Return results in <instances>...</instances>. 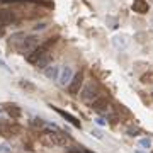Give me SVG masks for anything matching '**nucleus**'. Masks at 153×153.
<instances>
[{"label": "nucleus", "mask_w": 153, "mask_h": 153, "mask_svg": "<svg viewBox=\"0 0 153 153\" xmlns=\"http://www.w3.org/2000/svg\"><path fill=\"white\" fill-rule=\"evenodd\" d=\"M39 143L48 148H60L70 143V136L61 131H44L39 136Z\"/></svg>", "instance_id": "f257e3e1"}, {"label": "nucleus", "mask_w": 153, "mask_h": 153, "mask_svg": "<svg viewBox=\"0 0 153 153\" xmlns=\"http://www.w3.org/2000/svg\"><path fill=\"white\" fill-rule=\"evenodd\" d=\"M58 39H60V36H53V38H48L46 41H43V43L38 46V48L34 49L33 53H29V55L26 56L27 63H31V65H36V63L41 60V58H44L46 55H49V53H51V49H53V46L58 43Z\"/></svg>", "instance_id": "f03ea898"}, {"label": "nucleus", "mask_w": 153, "mask_h": 153, "mask_svg": "<svg viewBox=\"0 0 153 153\" xmlns=\"http://www.w3.org/2000/svg\"><path fill=\"white\" fill-rule=\"evenodd\" d=\"M90 109L94 112H97L99 116H102L105 119H111V117H116V109L114 104L109 97H99L95 102L90 104Z\"/></svg>", "instance_id": "7ed1b4c3"}, {"label": "nucleus", "mask_w": 153, "mask_h": 153, "mask_svg": "<svg viewBox=\"0 0 153 153\" xmlns=\"http://www.w3.org/2000/svg\"><path fill=\"white\" fill-rule=\"evenodd\" d=\"M99 97H100V85H99L97 82H94V80H90V82L80 90V99L88 105L92 104V102H95Z\"/></svg>", "instance_id": "20e7f679"}, {"label": "nucleus", "mask_w": 153, "mask_h": 153, "mask_svg": "<svg viewBox=\"0 0 153 153\" xmlns=\"http://www.w3.org/2000/svg\"><path fill=\"white\" fill-rule=\"evenodd\" d=\"M39 44L41 43H39L38 36H24L22 41L17 44V51L22 53V55H29V53H33L34 49L38 48Z\"/></svg>", "instance_id": "39448f33"}, {"label": "nucleus", "mask_w": 153, "mask_h": 153, "mask_svg": "<svg viewBox=\"0 0 153 153\" xmlns=\"http://www.w3.org/2000/svg\"><path fill=\"white\" fill-rule=\"evenodd\" d=\"M17 21V14L14 12V9H0V27H7Z\"/></svg>", "instance_id": "423d86ee"}, {"label": "nucleus", "mask_w": 153, "mask_h": 153, "mask_svg": "<svg viewBox=\"0 0 153 153\" xmlns=\"http://www.w3.org/2000/svg\"><path fill=\"white\" fill-rule=\"evenodd\" d=\"M73 76H75V73H73L71 65H63V66H61L60 78H58V83H60L61 87H68V85H70V82L73 80Z\"/></svg>", "instance_id": "0eeeda50"}, {"label": "nucleus", "mask_w": 153, "mask_h": 153, "mask_svg": "<svg viewBox=\"0 0 153 153\" xmlns=\"http://www.w3.org/2000/svg\"><path fill=\"white\" fill-rule=\"evenodd\" d=\"M82 83H83V71H78V73H75L73 80L68 85V94L70 95H78L80 88H82Z\"/></svg>", "instance_id": "6e6552de"}, {"label": "nucleus", "mask_w": 153, "mask_h": 153, "mask_svg": "<svg viewBox=\"0 0 153 153\" xmlns=\"http://www.w3.org/2000/svg\"><path fill=\"white\" fill-rule=\"evenodd\" d=\"M111 41H112V46H114V48H117V49H126L128 46H129V36H128V34H124V33L114 34Z\"/></svg>", "instance_id": "1a4fd4ad"}, {"label": "nucleus", "mask_w": 153, "mask_h": 153, "mask_svg": "<svg viewBox=\"0 0 153 153\" xmlns=\"http://www.w3.org/2000/svg\"><path fill=\"white\" fill-rule=\"evenodd\" d=\"M53 111H55V112H58V114H60L61 117H63V119L68 121V123H70V124L73 126V128H76V129H80V128H82L80 121L76 119L75 116H71L70 112H66V111H63V109H58V107H53Z\"/></svg>", "instance_id": "9d476101"}, {"label": "nucleus", "mask_w": 153, "mask_h": 153, "mask_svg": "<svg viewBox=\"0 0 153 153\" xmlns=\"http://www.w3.org/2000/svg\"><path fill=\"white\" fill-rule=\"evenodd\" d=\"M60 73H61V66H58V65H49L46 70H44V75H46V78L48 80H58L60 78Z\"/></svg>", "instance_id": "9b49d317"}, {"label": "nucleus", "mask_w": 153, "mask_h": 153, "mask_svg": "<svg viewBox=\"0 0 153 153\" xmlns=\"http://www.w3.org/2000/svg\"><path fill=\"white\" fill-rule=\"evenodd\" d=\"M133 10L136 12V14H148L150 10V5H148L146 0H133Z\"/></svg>", "instance_id": "f8f14e48"}, {"label": "nucleus", "mask_w": 153, "mask_h": 153, "mask_svg": "<svg viewBox=\"0 0 153 153\" xmlns=\"http://www.w3.org/2000/svg\"><path fill=\"white\" fill-rule=\"evenodd\" d=\"M138 145H140V148H143V150H152L153 148V138L152 136H143L138 140Z\"/></svg>", "instance_id": "ddd939ff"}, {"label": "nucleus", "mask_w": 153, "mask_h": 153, "mask_svg": "<svg viewBox=\"0 0 153 153\" xmlns=\"http://www.w3.org/2000/svg\"><path fill=\"white\" fill-rule=\"evenodd\" d=\"M5 111H7V114L10 116L12 119H19V117H21V114H22L21 109H19L16 104H9V105L5 107Z\"/></svg>", "instance_id": "4468645a"}, {"label": "nucleus", "mask_w": 153, "mask_h": 153, "mask_svg": "<svg viewBox=\"0 0 153 153\" xmlns=\"http://www.w3.org/2000/svg\"><path fill=\"white\" fill-rule=\"evenodd\" d=\"M141 83H145V85H148V83L152 85L153 83V68L152 70H148L145 75H141Z\"/></svg>", "instance_id": "2eb2a0df"}, {"label": "nucleus", "mask_w": 153, "mask_h": 153, "mask_svg": "<svg viewBox=\"0 0 153 153\" xmlns=\"http://www.w3.org/2000/svg\"><path fill=\"white\" fill-rule=\"evenodd\" d=\"M126 134H128V136H131V138H138L140 134H141V129L131 126V128H128V129H126Z\"/></svg>", "instance_id": "dca6fc26"}, {"label": "nucleus", "mask_w": 153, "mask_h": 153, "mask_svg": "<svg viewBox=\"0 0 153 153\" xmlns=\"http://www.w3.org/2000/svg\"><path fill=\"white\" fill-rule=\"evenodd\" d=\"M4 4H12V5H17V4H27V2H39V0H0Z\"/></svg>", "instance_id": "f3484780"}, {"label": "nucleus", "mask_w": 153, "mask_h": 153, "mask_svg": "<svg viewBox=\"0 0 153 153\" xmlns=\"http://www.w3.org/2000/svg\"><path fill=\"white\" fill-rule=\"evenodd\" d=\"M19 85H21L22 88H27V90H31V92H33V90H36V87H34L31 82H27V80H21V82H19Z\"/></svg>", "instance_id": "a211bd4d"}, {"label": "nucleus", "mask_w": 153, "mask_h": 153, "mask_svg": "<svg viewBox=\"0 0 153 153\" xmlns=\"http://www.w3.org/2000/svg\"><path fill=\"white\" fill-rule=\"evenodd\" d=\"M31 124H33V126H39V128H44V126H46V121L39 119V117H34V119L31 121Z\"/></svg>", "instance_id": "6ab92c4d"}, {"label": "nucleus", "mask_w": 153, "mask_h": 153, "mask_svg": "<svg viewBox=\"0 0 153 153\" xmlns=\"http://www.w3.org/2000/svg\"><path fill=\"white\" fill-rule=\"evenodd\" d=\"M90 134H92L94 138H97V140H104V134H102V131H100V129H92V131H90Z\"/></svg>", "instance_id": "aec40b11"}, {"label": "nucleus", "mask_w": 153, "mask_h": 153, "mask_svg": "<svg viewBox=\"0 0 153 153\" xmlns=\"http://www.w3.org/2000/svg\"><path fill=\"white\" fill-rule=\"evenodd\" d=\"M95 124L97 126H107V119H105V117H102V116H99V117H95Z\"/></svg>", "instance_id": "412c9836"}, {"label": "nucleus", "mask_w": 153, "mask_h": 153, "mask_svg": "<svg viewBox=\"0 0 153 153\" xmlns=\"http://www.w3.org/2000/svg\"><path fill=\"white\" fill-rule=\"evenodd\" d=\"M46 27H48V24H46V22H39V24H36V26L33 27V31L38 33V31H44Z\"/></svg>", "instance_id": "4be33fe9"}, {"label": "nucleus", "mask_w": 153, "mask_h": 153, "mask_svg": "<svg viewBox=\"0 0 153 153\" xmlns=\"http://www.w3.org/2000/svg\"><path fill=\"white\" fill-rule=\"evenodd\" d=\"M0 153H10V148H9L7 143H2L0 145Z\"/></svg>", "instance_id": "5701e85b"}, {"label": "nucleus", "mask_w": 153, "mask_h": 153, "mask_svg": "<svg viewBox=\"0 0 153 153\" xmlns=\"http://www.w3.org/2000/svg\"><path fill=\"white\" fill-rule=\"evenodd\" d=\"M0 66H2V68H4V70H5V71H10V66L7 65L5 61L2 60V58H0Z\"/></svg>", "instance_id": "b1692460"}, {"label": "nucleus", "mask_w": 153, "mask_h": 153, "mask_svg": "<svg viewBox=\"0 0 153 153\" xmlns=\"http://www.w3.org/2000/svg\"><path fill=\"white\" fill-rule=\"evenodd\" d=\"M150 22H152V26H153V14H152V17H150Z\"/></svg>", "instance_id": "393cba45"}, {"label": "nucleus", "mask_w": 153, "mask_h": 153, "mask_svg": "<svg viewBox=\"0 0 153 153\" xmlns=\"http://www.w3.org/2000/svg\"><path fill=\"white\" fill-rule=\"evenodd\" d=\"M136 153H143V152H136Z\"/></svg>", "instance_id": "a878e982"}]
</instances>
